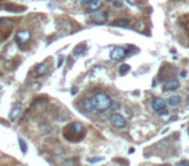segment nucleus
<instances>
[{
  "mask_svg": "<svg viewBox=\"0 0 189 166\" xmlns=\"http://www.w3.org/2000/svg\"><path fill=\"white\" fill-rule=\"evenodd\" d=\"M63 138L69 142H80L84 138V127L80 122H73L69 123L63 127Z\"/></svg>",
  "mask_w": 189,
  "mask_h": 166,
  "instance_id": "nucleus-1",
  "label": "nucleus"
},
{
  "mask_svg": "<svg viewBox=\"0 0 189 166\" xmlns=\"http://www.w3.org/2000/svg\"><path fill=\"white\" fill-rule=\"evenodd\" d=\"M92 104L94 107V109L99 110V112H105V110L110 109V105H112V99L109 95H106L105 92H99L93 96L92 99Z\"/></svg>",
  "mask_w": 189,
  "mask_h": 166,
  "instance_id": "nucleus-2",
  "label": "nucleus"
},
{
  "mask_svg": "<svg viewBox=\"0 0 189 166\" xmlns=\"http://www.w3.org/2000/svg\"><path fill=\"white\" fill-rule=\"evenodd\" d=\"M152 109L154 110L155 113H158L159 116H167L168 114V110L166 108V103L162 98H154L150 103Z\"/></svg>",
  "mask_w": 189,
  "mask_h": 166,
  "instance_id": "nucleus-3",
  "label": "nucleus"
},
{
  "mask_svg": "<svg viewBox=\"0 0 189 166\" xmlns=\"http://www.w3.org/2000/svg\"><path fill=\"white\" fill-rule=\"evenodd\" d=\"M172 75H174V73H172V68L168 65V64H165V65L159 69V73H158V78H159L161 82L170 81V78Z\"/></svg>",
  "mask_w": 189,
  "mask_h": 166,
  "instance_id": "nucleus-4",
  "label": "nucleus"
},
{
  "mask_svg": "<svg viewBox=\"0 0 189 166\" xmlns=\"http://www.w3.org/2000/svg\"><path fill=\"white\" fill-rule=\"evenodd\" d=\"M109 121L114 127H117V129H123V127L126 126V120H124L119 113H113V114L110 116Z\"/></svg>",
  "mask_w": 189,
  "mask_h": 166,
  "instance_id": "nucleus-5",
  "label": "nucleus"
},
{
  "mask_svg": "<svg viewBox=\"0 0 189 166\" xmlns=\"http://www.w3.org/2000/svg\"><path fill=\"white\" fill-rule=\"evenodd\" d=\"M126 56H127V52H126V49H123L122 47H117V48H114L113 51L110 52V59L114 60V61H121V60H123Z\"/></svg>",
  "mask_w": 189,
  "mask_h": 166,
  "instance_id": "nucleus-6",
  "label": "nucleus"
},
{
  "mask_svg": "<svg viewBox=\"0 0 189 166\" xmlns=\"http://www.w3.org/2000/svg\"><path fill=\"white\" fill-rule=\"evenodd\" d=\"M48 71H49L48 62H41L34 68L32 74H34L35 77H43V75H46V74H48Z\"/></svg>",
  "mask_w": 189,
  "mask_h": 166,
  "instance_id": "nucleus-7",
  "label": "nucleus"
},
{
  "mask_svg": "<svg viewBox=\"0 0 189 166\" xmlns=\"http://www.w3.org/2000/svg\"><path fill=\"white\" fill-rule=\"evenodd\" d=\"M91 18H92V21L94 22H99V24H104L105 21H106L108 18V13L104 12V10H96V12H93L92 15H91Z\"/></svg>",
  "mask_w": 189,
  "mask_h": 166,
  "instance_id": "nucleus-8",
  "label": "nucleus"
},
{
  "mask_svg": "<svg viewBox=\"0 0 189 166\" xmlns=\"http://www.w3.org/2000/svg\"><path fill=\"white\" fill-rule=\"evenodd\" d=\"M79 107L87 113H93L94 110H96L92 104V100H90V99H83V100H80Z\"/></svg>",
  "mask_w": 189,
  "mask_h": 166,
  "instance_id": "nucleus-9",
  "label": "nucleus"
},
{
  "mask_svg": "<svg viewBox=\"0 0 189 166\" xmlns=\"http://www.w3.org/2000/svg\"><path fill=\"white\" fill-rule=\"evenodd\" d=\"M22 112V104L21 103H16L14 105H13L12 110L9 112V120L10 121H16L18 118V116L21 114Z\"/></svg>",
  "mask_w": 189,
  "mask_h": 166,
  "instance_id": "nucleus-10",
  "label": "nucleus"
},
{
  "mask_svg": "<svg viewBox=\"0 0 189 166\" xmlns=\"http://www.w3.org/2000/svg\"><path fill=\"white\" fill-rule=\"evenodd\" d=\"M16 40H17L18 44H25L30 40V33L27 30H21V31L17 33L16 35Z\"/></svg>",
  "mask_w": 189,
  "mask_h": 166,
  "instance_id": "nucleus-11",
  "label": "nucleus"
},
{
  "mask_svg": "<svg viewBox=\"0 0 189 166\" xmlns=\"http://www.w3.org/2000/svg\"><path fill=\"white\" fill-rule=\"evenodd\" d=\"M180 87V83L176 79H170L165 83V91H176Z\"/></svg>",
  "mask_w": 189,
  "mask_h": 166,
  "instance_id": "nucleus-12",
  "label": "nucleus"
},
{
  "mask_svg": "<svg viewBox=\"0 0 189 166\" xmlns=\"http://www.w3.org/2000/svg\"><path fill=\"white\" fill-rule=\"evenodd\" d=\"M86 51H87V43H86V42H83V43H79L75 48H74L73 55H74V56H83Z\"/></svg>",
  "mask_w": 189,
  "mask_h": 166,
  "instance_id": "nucleus-13",
  "label": "nucleus"
},
{
  "mask_svg": "<svg viewBox=\"0 0 189 166\" xmlns=\"http://www.w3.org/2000/svg\"><path fill=\"white\" fill-rule=\"evenodd\" d=\"M102 7V1L101 0H91L90 4L87 5V12H96V10H99L100 8Z\"/></svg>",
  "mask_w": 189,
  "mask_h": 166,
  "instance_id": "nucleus-14",
  "label": "nucleus"
},
{
  "mask_svg": "<svg viewBox=\"0 0 189 166\" xmlns=\"http://www.w3.org/2000/svg\"><path fill=\"white\" fill-rule=\"evenodd\" d=\"M131 20H128V18H118V20H115L113 22V26H115V27H127V26H130L131 25Z\"/></svg>",
  "mask_w": 189,
  "mask_h": 166,
  "instance_id": "nucleus-15",
  "label": "nucleus"
},
{
  "mask_svg": "<svg viewBox=\"0 0 189 166\" xmlns=\"http://www.w3.org/2000/svg\"><path fill=\"white\" fill-rule=\"evenodd\" d=\"M180 101H181V99H180V96L174 95V96H170V98H168L167 103L170 104V107H177V105L180 104Z\"/></svg>",
  "mask_w": 189,
  "mask_h": 166,
  "instance_id": "nucleus-16",
  "label": "nucleus"
},
{
  "mask_svg": "<svg viewBox=\"0 0 189 166\" xmlns=\"http://www.w3.org/2000/svg\"><path fill=\"white\" fill-rule=\"evenodd\" d=\"M180 22H181V25H183V27H184V30L188 33V35H189V15L183 16V17L180 18Z\"/></svg>",
  "mask_w": 189,
  "mask_h": 166,
  "instance_id": "nucleus-17",
  "label": "nucleus"
},
{
  "mask_svg": "<svg viewBox=\"0 0 189 166\" xmlns=\"http://www.w3.org/2000/svg\"><path fill=\"white\" fill-rule=\"evenodd\" d=\"M5 9L10 10V12H22V10L25 9L23 7H18V5H13V4H9L5 7Z\"/></svg>",
  "mask_w": 189,
  "mask_h": 166,
  "instance_id": "nucleus-18",
  "label": "nucleus"
},
{
  "mask_svg": "<svg viewBox=\"0 0 189 166\" xmlns=\"http://www.w3.org/2000/svg\"><path fill=\"white\" fill-rule=\"evenodd\" d=\"M130 70H131V68H130V65H127V64H123V65H121V68H119V73H121L122 75L127 74Z\"/></svg>",
  "mask_w": 189,
  "mask_h": 166,
  "instance_id": "nucleus-19",
  "label": "nucleus"
},
{
  "mask_svg": "<svg viewBox=\"0 0 189 166\" xmlns=\"http://www.w3.org/2000/svg\"><path fill=\"white\" fill-rule=\"evenodd\" d=\"M18 144H19V148H21L22 153H26V152H27V147H26V143L23 142V139H18Z\"/></svg>",
  "mask_w": 189,
  "mask_h": 166,
  "instance_id": "nucleus-20",
  "label": "nucleus"
},
{
  "mask_svg": "<svg viewBox=\"0 0 189 166\" xmlns=\"http://www.w3.org/2000/svg\"><path fill=\"white\" fill-rule=\"evenodd\" d=\"M114 161H115V162H121V164H123V165H128V161L122 160V158H114Z\"/></svg>",
  "mask_w": 189,
  "mask_h": 166,
  "instance_id": "nucleus-21",
  "label": "nucleus"
},
{
  "mask_svg": "<svg viewBox=\"0 0 189 166\" xmlns=\"http://www.w3.org/2000/svg\"><path fill=\"white\" fill-rule=\"evenodd\" d=\"M102 157H99V158H88V162H100V161H102Z\"/></svg>",
  "mask_w": 189,
  "mask_h": 166,
  "instance_id": "nucleus-22",
  "label": "nucleus"
},
{
  "mask_svg": "<svg viewBox=\"0 0 189 166\" xmlns=\"http://www.w3.org/2000/svg\"><path fill=\"white\" fill-rule=\"evenodd\" d=\"M119 107H121V105H119V103H112V105H110V109H119Z\"/></svg>",
  "mask_w": 189,
  "mask_h": 166,
  "instance_id": "nucleus-23",
  "label": "nucleus"
},
{
  "mask_svg": "<svg viewBox=\"0 0 189 166\" xmlns=\"http://www.w3.org/2000/svg\"><path fill=\"white\" fill-rule=\"evenodd\" d=\"M176 166H189V161H180L177 162Z\"/></svg>",
  "mask_w": 189,
  "mask_h": 166,
  "instance_id": "nucleus-24",
  "label": "nucleus"
},
{
  "mask_svg": "<svg viewBox=\"0 0 189 166\" xmlns=\"http://www.w3.org/2000/svg\"><path fill=\"white\" fill-rule=\"evenodd\" d=\"M62 61H63V57H62V56H60V57H58V64H57V68H61V66H62Z\"/></svg>",
  "mask_w": 189,
  "mask_h": 166,
  "instance_id": "nucleus-25",
  "label": "nucleus"
},
{
  "mask_svg": "<svg viewBox=\"0 0 189 166\" xmlns=\"http://www.w3.org/2000/svg\"><path fill=\"white\" fill-rule=\"evenodd\" d=\"M122 1H114V7L115 8H122Z\"/></svg>",
  "mask_w": 189,
  "mask_h": 166,
  "instance_id": "nucleus-26",
  "label": "nucleus"
},
{
  "mask_svg": "<svg viewBox=\"0 0 189 166\" xmlns=\"http://www.w3.org/2000/svg\"><path fill=\"white\" fill-rule=\"evenodd\" d=\"M91 0H80V3H82V5H84V7H87L88 4H90Z\"/></svg>",
  "mask_w": 189,
  "mask_h": 166,
  "instance_id": "nucleus-27",
  "label": "nucleus"
},
{
  "mask_svg": "<svg viewBox=\"0 0 189 166\" xmlns=\"http://www.w3.org/2000/svg\"><path fill=\"white\" fill-rule=\"evenodd\" d=\"M75 91H77V90H75V87H73V90H71V92H73V95H75Z\"/></svg>",
  "mask_w": 189,
  "mask_h": 166,
  "instance_id": "nucleus-28",
  "label": "nucleus"
},
{
  "mask_svg": "<svg viewBox=\"0 0 189 166\" xmlns=\"http://www.w3.org/2000/svg\"><path fill=\"white\" fill-rule=\"evenodd\" d=\"M187 104L189 105V95H188V98H187Z\"/></svg>",
  "mask_w": 189,
  "mask_h": 166,
  "instance_id": "nucleus-29",
  "label": "nucleus"
},
{
  "mask_svg": "<svg viewBox=\"0 0 189 166\" xmlns=\"http://www.w3.org/2000/svg\"><path fill=\"white\" fill-rule=\"evenodd\" d=\"M108 1H112V0H108Z\"/></svg>",
  "mask_w": 189,
  "mask_h": 166,
  "instance_id": "nucleus-30",
  "label": "nucleus"
},
{
  "mask_svg": "<svg viewBox=\"0 0 189 166\" xmlns=\"http://www.w3.org/2000/svg\"><path fill=\"white\" fill-rule=\"evenodd\" d=\"M0 91H1V87H0Z\"/></svg>",
  "mask_w": 189,
  "mask_h": 166,
  "instance_id": "nucleus-31",
  "label": "nucleus"
}]
</instances>
